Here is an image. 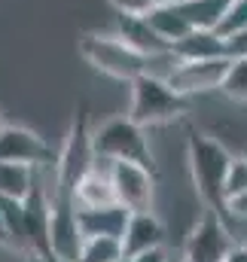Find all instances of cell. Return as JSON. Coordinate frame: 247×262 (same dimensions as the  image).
I'll return each instance as SVG.
<instances>
[{
  "label": "cell",
  "instance_id": "24",
  "mask_svg": "<svg viewBox=\"0 0 247 262\" xmlns=\"http://www.w3.org/2000/svg\"><path fill=\"white\" fill-rule=\"evenodd\" d=\"M110 3H113V9L122 12V15H147V12L153 9L150 0H110Z\"/></svg>",
  "mask_w": 247,
  "mask_h": 262
},
{
  "label": "cell",
  "instance_id": "29",
  "mask_svg": "<svg viewBox=\"0 0 247 262\" xmlns=\"http://www.w3.org/2000/svg\"><path fill=\"white\" fill-rule=\"evenodd\" d=\"M153 6H162V3H177V0H150Z\"/></svg>",
  "mask_w": 247,
  "mask_h": 262
},
{
  "label": "cell",
  "instance_id": "27",
  "mask_svg": "<svg viewBox=\"0 0 247 262\" xmlns=\"http://www.w3.org/2000/svg\"><path fill=\"white\" fill-rule=\"evenodd\" d=\"M226 262H247V247H241V244H235V247L229 250V256H226Z\"/></svg>",
  "mask_w": 247,
  "mask_h": 262
},
{
  "label": "cell",
  "instance_id": "11",
  "mask_svg": "<svg viewBox=\"0 0 247 262\" xmlns=\"http://www.w3.org/2000/svg\"><path fill=\"white\" fill-rule=\"evenodd\" d=\"M162 244H165V226H162V220L153 210H134L128 216L125 232H122L125 259L137 256V253H147V250H156Z\"/></svg>",
  "mask_w": 247,
  "mask_h": 262
},
{
  "label": "cell",
  "instance_id": "26",
  "mask_svg": "<svg viewBox=\"0 0 247 262\" xmlns=\"http://www.w3.org/2000/svg\"><path fill=\"white\" fill-rule=\"evenodd\" d=\"M171 256L165 253V247H156V250H147V253H137V256H128V262H168Z\"/></svg>",
  "mask_w": 247,
  "mask_h": 262
},
{
  "label": "cell",
  "instance_id": "12",
  "mask_svg": "<svg viewBox=\"0 0 247 262\" xmlns=\"http://www.w3.org/2000/svg\"><path fill=\"white\" fill-rule=\"evenodd\" d=\"M76 216H79V229H83L86 238H98V235L122 238L131 210L122 207L119 201H113V204H104V207H76Z\"/></svg>",
  "mask_w": 247,
  "mask_h": 262
},
{
  "label": "cell",
  "instance_id": "20",
  "mask_svg": "<svg viewBox=\"0 0 247 262\" xmlns=\"http://www.w3.org/2000/svg\"><path fill=\"white\" fill-rule=\"evenodd\" d=\"M220 92H223L229 101L247 104V58H232V61H229V70H226V76H223Z\"/></svg>",
  "mask_w": 247,
  "mask_h": 262
},
{
  "label": "cell",
  "instance_id": "18",
  "mask_svg": "<svg viewBox=\"0 0 247 262\" xmlns=\"http://www.w3.org/2000/svg\"><path fill=\"white\" fill-rule=\"evenodd\" d=\"M180 9L189 18L192 28L198 31H217L226 9H229V0H180Z\"/></svg>",
  "mask_w": 247,
  "mask_h": 262
},
{
  "label": "cell",
  "instance_id": "23",
  "mask_svg": "<svg viewBox=\"0 0 247 262\" xmlns=\"http://www.w3.org/2000/svg\"><path fill=\"white\" fill-rule=\"evenodd\" d=\"M223 40H226V55L229 58H247V28L223 37Z\"/></svg>",
  "mask_w": 247,
  "mask_h": 262
},
{
  "label": "cell",
  "instance_id": "7",
  "mask_svg": "<svg viewBox=\"0 0 247 262\" xmlns=\"http://www.w3.org/2000/svg\"><path fill=\"white\" fill-rule=\"evenodd\" d=\"M232 247L235 244H232L220 213L214 207H204L201 220L195 223V229L186 238L180 256H183V262H226Z\"/></svg>",
  "mask_w": 247,
  "mask_h": 262
},
{
  "label": "cell",
  "instance_id": "8",
  "mask_svg": "<svg viewBox=\"0 0 247 262\" xmlns=\"http://www.w3.org/2000/svg\"><path fill=\"white\" fill-rule=\"evenodd\" d=\"M110 183L116 201L134 210H153V168L140 162H110Z\"/></svg>",
  "mask_w": 247,
  "mask_h": 262
},
{
  "label": "cell",
  "instance_id": "9",
  "mask_svg": "<svg viewBox=\"0 0 247 262\" xmlns=\"http://www.w3.org/2000/svg\"><path fill=\"white\" fill-rule=\"evenodd\" d=\"M0 162L49 168V165H55V152L37 131L22 128V125H3L0 128Z\"/></svg>",
  "mask_w": 247,
  "mask_h": 262
},
{
  "label": "cell",
  "instance_id": "1",
  "mask_svg": "<svg viewBox=\"0 0 247 262\" xmlns=\"http://www.w3.org/2000/svg\"><path fill=\"white\" fill-rule=\"evenodd\" d=\"M186 162H189V174L198 189V198L204 201V207H214L220 213L226 207L223 183L232 165V152L211 134H192L186 143Z\"/></svg>",
  "mask_w": 247,
  "mask_h": 262
},
{
  "label": "cell",
  "instance_id": "17",
  "mask_svg": "<svg viewBox=\"0 0 247 262\" xmlns=\"http://www.w3.org/2000/svg\"><path fill=\"white\" fill-rule=\"evenodd\" d=\"M37 168L34 165H22V162H0V198H25L34 192L37 186Z\"/></svg>",
  "mask_w": 247,
  "mask_h": 262
},
{
  "label": "cell",
  "instance_id": "25",
  "mask_svg": "<svg viewBox=\"0 0 247 262\" xmlns=\"http://www.w3.org/2000/svg\"><path fill=\"white\" fill-rule=\"evenodd\" d=\"M223 210H226V213H232V216H244V220H247V192H241V195H235V198H229ZM223 210H220V213H223Z\"/></svg>",
  "mask_w": 247,
  "mask_h": 262
},
{
  "label": "cell",
  "instance_id": "16",
  "mask_svg": "<svg viewBox=\"0 0 247 262\" xmlns=\"http://www.w3.org/2000/svg\"><path fill=\"white\" fill-rule=\"evenodd\" d=\"M147 18H150V25L156 28V34H159L168 46H174L177 40H183L186 34L192 31L189 18H186L183 9H180V0H177V3H162V6H153V9L147 12Z\"/></svg>",
  "mask_w": 247,
  "mask_h": 262
},
{
  "label": "cell",
  "instance_id": "21",
  "mask_svg": "<svg viewBox=\"0 0 247 262\" xmlns=\"http://www.w3.org/2000/svg\"><path fill=\"white\" fill-rule=\"evenodd\" d=\"M247 192V156H232V165L226 171V183H223V198L241 195Z\"/></svg>",
  "mask_w": 247,
  "mask_h": 262
},
{
  "label": "cell",
  "instance_id": "22",
  "mask_svg": "<svg viewBox=\"0 0 247 262\" xmlns=\"http://www.w3.org/2000/svg\"><path fill=\"white\" fill-rule=\"evenodd\" d=\"M244 28H247V0H229V9H226V15L220 21L217 34L220 37H229V34L244 31Z\"/></svg>",
  "mask_w": 247,
  "mask_h": 262
},
{
  "label": "cell",
  "instance_id": "19",
  "mask_svg": "<svg viewBox=\"0 0 247 262\" xmlns=\"http://www.w3.org/2000/svg\"><path fill=\"white\" fill-rule=\"evenodd\" d=\"M119 259H125L122 238L98 235V238H86L83 241V250H79L76 262H119Z\"/></svg>",
  "mask_w": 247,
  "mask_h": 262
},
{
  "label": "cell",
  "instance_id": "14",
  "mask_svg": "<svg viewBox=\"0 0 247 262\" xmlns=\"http://www.w3.org/2000/svg\"><path fill=\"white\" fill-rule=\"evenodd\" d=\"M73 201H76V207H104V204L116 201L113 183H110V162L107 159H95V168L76 183Z\"/></svg>",
  "mask_w": 247,
  "mask_h": 262
},
{
  "label": "cell",
  "instance_id": "28",
  "mask_svg": "<svg viewBox=\"0 0 247 262\" xmlns=\"http://www.w3.org/2000/svg\"><path fill=\"white\" fill-rule=\"evenodd\" d=\"M0 244H3V247H12V238H9V229H6V223H3V213H0Z\"/></svg>",
  "mask_w": 247,
  "mask_h": 262
},
{
  "label": "cell",
  "instance_id": "6",
  "mask_svg": "<svg viewBox=\"0 0 247 262\" xmlns=\"http://www.w3.org/2000/svg\"><path fill=\"white\" fill-rule=\"evenodd\" d=\"M83 229L76 216V201L73 195L55 192L52 195V210H49V247L55 262H76L83 250Z\"/></svg>",
  "mask_w": 247,
  "mask_h": 262
},
{
  "label": "cell",
  "instance_id": "5",
  "mask_svg": "<svg viewBox=\"0 0 247 262\" xmlns=\"http://www.w3.org/2000/svg\"><path fill=\"white\" fill-rule=\"evenodd\" d=\"M95 146H92V131L86 128V119H79L70 137L64 140L61 152L55 156V192L73 195L76 183L95 168Z\"/></svg>",
  "mask_w": 247,
  "mask_h": 262
},
{
  "label": "cell",
  "instance_id": "32",
  "mask_svg": "<svg viewBox=\"0 0 247 262\" xmlns=\"http://www.w3.org/2000/svg\"><path fill=\"white\" fill-rule=\"evenodd\" d=\"M0 128H3V122H0Z\"/></svg>",
  "mask_w": 247,
  "mask_h": 262
},
{
  "label": "cell",
  "instance_id": "33",
  "mask_svg": "<svg viewBox=\"0 0 247 262\" xmlns=\"http://www.w3.org/2000/svg\"><path fill=\"white\" fill-rule=\"evenodd\" d=\"M34 262H40V259H34Z\"/></svg>",
  "mask_w": 247,
  "mask_h": 262
},
{
  "label": "cell",
  "instance_id": "13",
  "mask_svg": "<svg viewBox=\"0 0 247 262\" xmlns=\"http://www.w3.org/2000/svg\"><path fill=\"white\" fill-rule=\"evenodd\" d=\"M116 37L122 40L125 46H131L134 52H140L143 58L171 49V46L156 34V28L150 25L147 15H122V12H119V15H116Z\"/></svg>",
  "mask_w": 247,
  "mask_h": 262
},
{
  "label": "cell",
  "instance_id": "2",
  "mask_svg": "<svg viewBox=\"0 0 247 262\" xmlns=\"http://www.w3.org/2000/svg\"><path fill=\"white\" fill-rule=\"evenodd\" d=\"M186 110H189V98L180 95L177 89H171L168 79H159V76H150V73H140L137 79H131L128 116L137 125H143V128L165 125V122L180 119Z\"/></svg>",
  "mask_w": 247,
  "mask_h": 262
},
{
  "label": "cell",
  "instance_id": "3",
  "mask_svg": "<svg viewBox=\"0 0 247 262\" xmlns=\"http://www.w3.org/2000/svg\"><path fill=\"white\" fill-rule=\"evenodd\" d=\"M92 146H95L98 159H107V162H140V165L153 168L147 128L137 125L131 116H116V119L101 122L92 131Z\"/></svg>",
  "mask_w": 247,
  "mask_h": 262
},
{
  "label": "cell",
  "instance_id": "31",
  "mask_svg": "<svg viewBox=\"0 0 247 262\" xmlns=\"http://www.w3.org/2000/svg\"><path fill=\"white\" fill-rule=\"evenodd\" d=\"M119 262H128V259H119Z\"/></svg>",
  "mask_w": 247,
  "mask_h": 262
},
{
  "label": "cell",
  "instance_id": "10",
  "mask_svg": "<svg viewBox=\"0 0 247 262\" xmlns=\"http://www.w3.org/2000/svg\"><path fill=\"white\" fill-rule=\"evenodd\" d=\"M232 58H198V61H177L174 73L168 76L171 89H177L180 95H204V92H220L223 76L229 70Z\"/></svg>",
  "mask_w": 247,
  "mask_h": 262
},
{
  "label": "cell",
  "instance_id": "30",
  "mask_svg": "<svg viewBox=\"0 0 247 262\" xmlns=\"http://www.w3.org/2000/svg\"><path fill=\"white\" fill-rule=\"evenodd\" d=\"M168 262H183V256H177V259H168Z\"/></svg>",
  "mask_w": 247,
  "mask_h": 262
},
{
  "label": "cell",
  "instance_id": "4",
  "mask_svg": "<svg viewBox=\"0 0 247 262\" xmlns=\"http://www.w3.org/2000/svg\"><path fill=\"white\" fill-rule=\"evenodd\" d=\"M79 55L104 76L125 79V82L137 79L147 70V58L131 46H125L116 34H86L79 40Z\"/></svg>",
  "mask_w": 247,
  "mask_h": 262
},
{
  "label": "cell",
  "instance_id": "15",
  "mask_svg": "<svg viewBox=\"0 0 247 262\" xmlns=\"http://www.w3.org/2000/svg\"><path fill=\"white\" fill-rule=\"evenodd\" d=\"M171 52L180 61H198V58H223L226 55V40L217 31H198L192 28L183 40H177L171 46ZM229 58V55H226Z\"/></svg>",
  "mask_w": 247,
  "mask_h": 262
}]
</instances>
